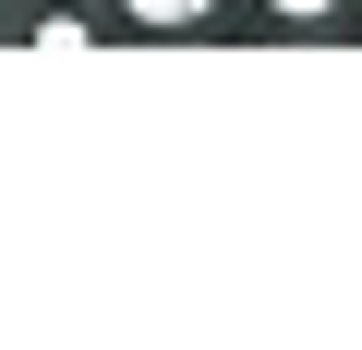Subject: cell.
Segmentation results:
<instances>
[{"label": "cell", "instance_id": "4", "mask_svg": "<svg viewBox=\"0 0 362 350\" xmlns=\"http://www.w3.org/2000/svg\"><path fill=\"white\" fill-rule=\"evenodd\" d=\"M0 13H13V0H0Z\"/></svg>", "mask_w": 362, "mask_h": 350}, {"label": "cell", "instance_id": "1", "mask_svg": "<svg viewBox=\"0 0 362 350\" xmlns=\"http://www.w3.org/2000/svg\"><path fill=\"white\" fill-rule=\"evenodd\" d=\"M230 13V0H109V25H133V37H206Z\"/></svg>", "mask_w": 362, "mask_h": 350}, {"label": "cell", "instance_id": "3", "mask_svg": "<svg viewBox=\"0 0 362 350\" xmlns=\"http://www.w3.org/2000/svg\"><path fill=\"white\" fill-rule=\"evenodd\" d=\"M254 13L278 25V37H326V25H350L362 0H254Z\"/></svg>", "mask_w": 362, "mask_h": 350}, {"label": "cell", "instance_id": "2", "mask_svg": "<svg viewBox=\"0 0 362 350\" xmlns=\"http://www.w3.org/2000/svg\"><path fill=\"white\" fill-rule=\"evenodd\" d=\"M25 37H37V49H97V37H109V13L61 0V13H25Z\"/></svg>", "mask_w": 362, "mask_h": 350}]
</instances>
